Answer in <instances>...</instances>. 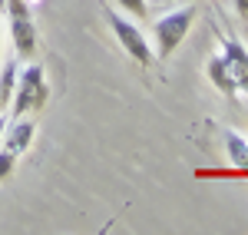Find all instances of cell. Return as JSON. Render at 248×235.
Returning a JSON list of instances; mask_svg holds the SVG:
<instances>
[{"mask_svg": "<svg viewBox=\"0 0 248 235\" xmlns=\"http://www.w3.org/2000/svg\"><path fill=\"white\" fill-rule=\"evenodd\" d=\"M195 23V7H182V10H172L166 17H159L153 23V37H155V60H166L175 53V47L186 40V33Z\"/></svg>", "mask_w": 248, "mask_h": 235, "instance_id": "2", "label": "cell"}, {"mask_svg": "<svg viewBox=\"0 0 248 235\" xmlns=\"http://www.w3.org/2000/svg\"><path fill=\"white\" fill-rule=\"evenodd\" d=\"M33 123L30 119H23V116H14V123L10 126H3V142H7V149L10 153H27V146H30V139H33Z\"/></svg>", "mask_w": 248, "mask_h": 235, "instance_id": "6", "label": "cell"}, {"mask_svg": "<svg viewBox=\"0 0 248 235\" xmlns=\"http://www.w3.org/2000/svg\"><path fill=\"white\" fill-rule=\"evenodd\" d=\"M225 153H229V166L238 172H248V139L235 129H225Z\"/></svg>", "mask_w": 248, "mask_h": 235, "instance_id": "7", "label": "cell"}, {"mask_svg": "<svg viewBox=\"0 0 248 235\" xmlns=\"http://www.w3.org/2000/svg\"><path fill=\"white\" fill-rule=\"evenodd\" d=\"M3 3H7V0H0V10H3Z\"/></svg>", "mask_w": 248, "mask_h": 235, "instance_id": "16", "label": "cell"}, {"mask_svg": "<svg viewBox=\"0 0 248 235\" xmlns=\"http://www.w3.org/2000/svg\"><path fill=\"white\" fill-rule=\"evenodd\" d=\"M235 3V10H238V17H248V0H232Z\"/></svg>", "mask_w": 248, "mask_h": 235, "instance_id": "13", "label": "cell"}, {"mask_svg": "<svg viewBox=\"0 0 248 235\" xmlns=\"http://www.w3.org/2000/svg\"><path fill=\"white\" fill-rule=\"evenodd\" d=\"M10 37H14V47H17L20 57H33L37 50V27L30 17H10Z\"/></svg>", "mask_w": 248, "mask_h": 235, "instance_id": "5", "label": "cell"}, {"mask_svg": "<svg viewBox=\"0 0 248 235\" xmlns=\"http://www.w3.org/2000/svg\"><path fill=\"white\" fill-rule=\"evenodd\" d=\"M126 14H133V17H139V20H146L149 17V7H146V0H116Z\"/></svg>", "mask_w": 248, "mask_h": 235, "instance_id": "10", "label": "cell"}, {"mask_svg": "<svg viewBox=\"0 0 248 235\" xmlns=\"http://www.w3.org/2000/svg\"><path fill=\"white\" fill-rule=\"evenodd\" d=\"M14 166H17V153L3 149V153H0V179L10 176V172H14Z\"/></svg>", "mask_w": 248, "mask_h": 235, "instance_id": "12", "label": "cell"}, {"mask_svg": "<svg viewBox=\"0 0 248 235\" xmlns=\"http://www.w3.org/2000/svg\"><path fill=\"white\" fill-rule=\"evenodd\" d=\"M0 53H3V27H0Z\"/></svg>", "mask_w": 248, "mask_h": 235, "instance_id": "14", "label": "cell"}, {"mask_svg": "<svg viewBox=\"0 0 248 235\" xmlns=\"http://www.w3.org/2000/svg\"><path fill=\"white\" fill-rule=\"evenodd\" d=\"M3 10H7L10 17H30V3H27V0H7Z\"/></svg>", "mask_w": 248, "mask_h": 235, "instance_id": "11", "label": "cell"}, {"mask_svg": "<svg viewBox=\"0 0 248 235\" xmlns=\"http://www.w3.org/2000/svg\"><path fill=\"white\" fill-rule=\"evenodd\" d=\"M50 99V86H46V73L40 63H27L17 73V90L10 99V113L14 116H27V113H40Z\"/></svg>", "mask_w": 248, "mask_h": 235, "instance_id": "1", "label": "cell"}, {"mask_svg": "<svg viewBox=\"0 0 248 235\" xmlns=\"http://www.w3.org/2000/svg\"><path fill=\"white\" fill-rule=\"evenodd\" d=\"M209 79L218 86V93H225V96H235V93H238V83H235V77H232L225 57H212L209 60Z\"/></svg>", "mask_w": 248, "mask_h": 235, "instance_id": "8", "label": "cell"}, {"mask_svg": "<svg viewBox=\"0 0 248 235\" xmlns=\"http://www.w3.org/2000/svg\"><path fill=\"white\" fill-rule=\"evenodd\" d=\"M3 126H7V123H3V116H0V139H3Z\"/></svg>", "mask_w": 248, "mask_h": 235, "instance_id": "15", "label": "cell"}, {"mask_svg": "<svg viewBox=\"0 0 248 235\" xmlns=\"http://www.w3.org/2000/svg\"><path fill=\"white\" fill-rule=\"evenodd\" d=\"M222 57H225V63H229L232 77H235V83H238V90L242 93H248V50L238 43L235 37H222Z\"/></svg>", "mask_w": 248, "mask_h": 235, "instance_id": "4", "label": "cell"}, {"mask_svg": "<svg viewBox=\"0 0 248 235\" xmlns=\"http://www.w3.org/2000/svg\"><path fill=\"white\" fill-rule=\"evenodd\" d=\"M17 63H7L3 73H0V110H10V99H14V90H17Z\"/></svg>", "mask_w": 248, "mask_h": 235, "instance_id": "9", "label": "cell"}, {"mask_svg": "<svg viewBox=\"0 0 248 235\" xmlns=\"http://www.w3.org/2000/svg\"><path fill=\"white\" fill-rule=\"evenodd\" d=\"M106 20H109V27H113V33H116V40H119V47L129 53V57L139 63V66H149L155 60V53L149 50V40H146V33L136 27L133 20H126L123 14H116V10H109L106 14Z\"/></svg>", "mask_w": 248, "mask_h": 235, "instance_id": "3", "label": "cell"}]
</instances>
